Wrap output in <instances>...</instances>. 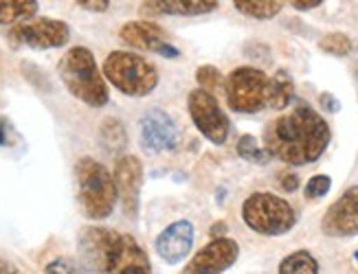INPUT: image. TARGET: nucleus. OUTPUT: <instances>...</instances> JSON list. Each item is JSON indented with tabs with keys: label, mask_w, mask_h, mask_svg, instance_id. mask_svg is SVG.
Returning a JSON list of instances; mask_svg holds the SVG:
<instances>
[{
	"label": "nucleus",
	"mask_w": 358,
	"mask_h": 274,
	"mask_svg": "<svg viewBox=\"0 0 358 274\" xmlns=\"http://www.w3.org/2000/svg\"><path fill=\"white\" fill-rule=\"evenodd\" d=\"M332 141V130L317 110L297 103L290 112L279 114L264 130V149L271 158L290 167L317 162Z\"/></svg>",
	"instance_id": "1"
},
{
	"label": "nucleus",
	"mask_w": 358,
	"mask_h": 274,
	"mask_svg": "<svg viewBox=\"0 0 358 274\" xmlns=\"http://www.w3.org/2000/svg\"><path fill=\"white\" fill-rule=\"evenodd\" d=\"M57 75L69 93L88 108H103L110 101V90L90 49H69L57 62Z\"/></svg>",
	"instance_id": "2"
},
{
	"label": "nucleus",
	"mask_w": 358,
	"mask_h": 274,
	"mask_svg": "<svg viewBox=\"0 0 358 274\" xmlns=\"http://www.w3.org/2000/svg\"><path fill=\"white\" fill-rule=\"evenodd\" d=\"M75 185H77V202L84 218L92 222L108 220L115 213L119 193L115 185V176L108 167L92 156H82L75 165Z\"/></svg>",
	"instance_id": "3"
},
{
	"label": "nucleus",
	"mask_w": 358,
	"mask_h": 274,
	"mask_svg": "<svg viewBox=\"0 0 358 274\" xmlns=\"http://www.w3.org/2000/svg\"><path fill=\"white\" fill-rule=\"evenodd\" d=\"M101 73L121 95L141 99L159 86V70L148 57L132 51H113L103 59Z\"/></svg>",
	"instance_id": "4"
},
{
	"label": "nucleus",
	"mask_w": 358,
	"mask_h": 274,
	"mask_svg": "<svg viewBox=\"0 0 358 274\" xmlns=\"http://www.w3.org/2000/svg\"><path fill=\"white\" fill-rule=\"evenodd\" d=\"M242 220L253 233L264 237H279L290 233L297 224V211L286 197L271 191L251 193L242 204Z\"/></svg>",
	"instance_id": "5"
},
{
	"label": "nucleus",
	"mask_w": 358,
	"mask_h": 274,
	"mask_svg": "<svg viewBox=\"0 0 358 274\" xmlns=\"http://www.w3.org/2000/svg\"><path fill=\"white\" fill-rule=\"evenodd\" d=\"M266 73L255 66H238L227 75L224 95L233 112L257 114L266 108Z\"/></svg>",
	"instance_id": "6"
},
{
	"label": "nucleus",
	"mask_w": 358,
	"mask_h": 274,
	"mask_svg": "<svg viewBox=\"0 0 358 274\" xmlns=\"http://www.w3.org/2000/svg\"><path fill=\"white\" fill-rule=\"evenodd\" d=\"M187 110L194 121L198 132L213 145H224L231 132V121L222 105L217 103V97L205 93V90H192L187 97Z\"/></svg>",
	"instance_id": "7"
},
{
	"label": "nucleus",
	"mask_w": 358,
	"mask_h": 274,
	"mask_svg": "<svg viewBox=\"0 0 358 274\" xmlns=\"http://www.w3.org/2000/svg\"><path fill=\"white\" fill-rule=\"evenodd\" d=\"M71 40V29L57 18H34L9 29V42L13 47H29L36 51L59 49Z\"/></svg>",
	"instance_id": "8"
},
{
	"label": "nucleus",
	"mask_w": 358,
	"mask_h": 274,
	"mask_svg": "<svg viewBox=\"0 0 358 274\" xmlns=\"http://www.w3.org/2000/svg\"><path fill=\"white\" fill-rule=\"evenodd\" d=\"M119 40L126 42L130 49L145 51V53H159L163 57L176 59L180 51L169 42L167 31L152 20H130L119 29Z\"/></svg>",
	"instance_id": "9"
},
{
	"label": "nucleus",
	"mask_w": 358,
	"mask_h": 274,
	"mask_svg": "<svg viewBox=\"0 0 358 274\" xmlns=\"http://www.w3.org/2000/svg\"><path fill=\"white\" fill-rule=\"evenodd\" d=\"M106 274H152L150 257L132 235L115 231L106 257Z\"/></svg>",
	"instance_id": "10"
},
{
	"label": "nucleus",
	"mask_w": 358,
	"mask_h": 274,
	"mask_svg": "<svg viewBox=\"0 0 358 274\" xmlns=\"http://www.w3.org/2000/svg\"><path fill=\"white\" fill-rule=\"evenodd\" d=\"M240 257V246L236 239L220 237L211 239L207 246H202L189 264L182 268L180 274H224Z\"/></svg>",
	"instance_id": "11"
},
{
	"label": "nucleus",
	"mask_w": 358,
	"mask_h": 274,
	"mask_svg": "<svg viewBox=\"0 0 358 274\" xmlns=\"http://www.w3.org/2000/svg\"><path fill=\"white\" fill-rule=\"evenodd\" d=\"M115 185L119 193V202L123 213L134 220L138 215V204H141V189H143V162L132 154L119 156L115 162Z\"/></svg>",
	"instance_id": "12"
},
{
	"label": "nucleus",
	"mask_w": 358,
	"mask_h": 274,
	"mask_svg": "<svg viewBox=\"0 0 358 274\" xmlns=\"http://www.w3.org/2000/svg\"><path fill=\"white\" fill-rule=\"evenodd\" d=\"M321 231L328 237H356L358 235V187H350L328 206L321 220Z\"/></svg>",
	"instance_id": "13"
},
{
	"label": "nucleus",
	"mask_w": 358,
	"mask_h": 274,
	"mask_svg": "<svg viewBox=\"0 0 358 274\" xmlns=\"http://www.w3.org/2000/svg\"><path fill=\"white\" fill-rule=\"evenodd\" d=\"M138 128H141V147L150 154H159V151L172 149L176 145L178 130L172 116L161 108L148 110L138 121Z\"/></svg>",
	"instance_id": "14"
},
{
	"label": "nucleus",
	"mask_w": 358,
	"mask_h": 274,
	"mask_svg": "<svg viewBox=\"0 0 358 274\" xmlns=\"http://www.w3.org/2000/svg\"><path fill=\"white\" fill-rule=\"evenodd\" d=\"M115 231L103 226H86L77 237V250H80V264L84 270L106 274V257L110 248Z\"/></svg>",
	"instance_id": "15"
},
{
	"label": "nucleus",
	"mask_w": 358,
	"mask_h": 274,
	"mask_svg": "<svg viewBox=\"0 0 358 274\" xmlns=\"http://www.w3.org/2000/svg\"><path fill=\"white\" fill-rule=\"evenodd\" d=\"M194 235L196 233H194L192 222H187V220L174 222L157 237V241H154V250H157V254L163 259L165 264L176 266L192 252Z\"/></svg>",
	"instance_id": "16"
},
{
	"label": "nucleus",
	"mask_w": 358,
	"mask_h": 274,
	"mask_svg": "<svg viewBox=\"0 0 358 274\" xmlns=\"http://www.w3.org/2000/svg\"><path fill=\"white\" fill-rule=\"evenodd\" d=\"M217 0H152L141 5L143 16H207L217 9Z\"/></svg>",
	"instance_id": "17"
},
{
	"label": "nucleus",
	"mask_w": 358,
	"mask_h": 274,
	"mask_svg": "<svg viewBox=\"0 0 358 274\" xmlns=\"http://www.w3.org/2000/svg\"><path fill=\"white\" fill-rule=\"evenodd\" d=\"M294 97V82L288 70H277L273 77H268L266 90V108L271 110H286Z\"/></svg>",
	"instance_id": "18"
},
{
	"label": "nucleus",
	"mask_w": 358,
	"mask_h": 274,
	"mask_svg": "<svg viewBox=\"0 0 358 274\" xmlns=\"http://www.w3.org/2000/svg\"><path fill=\"white\" fill-rule=\"evenodd\" d=\"M40 11V3L36 0H0V24H20L34 20Z\"/></svg>",
	"instance_id": "19"
},
{
	"label": "nucleus",
	"mask_w": 358,
	"mask_h": 274,
	"mask_svg": "<svg viewBox=\"0 0 358 274\" xmlns=\"http://www.w3.org/2000/svg\"><path fill=\"white\" fill-rule=\"evenodd\" d=\"M99 139H101V145L110 151V154H117V151L126 149V145H128L126 125H123L119 119L108 116L99 125Z\"/></svg>",
	"instance_id": "20"
},
{
	"label": "nucleus",
	"mask_w": 358,
	"mask_h": 274,
	"mask_svg": "<svg viewBox=\"0 0 358 274\" xmlns=\"http://www.w3.org/2000/svg\"><path fill=\"white\" fill-rule=\"evenodd\" d=\"M233 5L240 13L253 20H271L284 9V3H279V0H236Z\"/></svg>",
	"instance_id": "21"
},
{
	"label": "nucleus",
	"mask_w": 358,
	"mask_h": 274,
	"mask_svg": "<svg viewBox=\"0 0 358 274\" xmlns=\"http://www.w3.org/2000/svg\"><path fill=\"white\" fill-rule=\"evenodd\" d=\"M277 274H319V261L308 250H294L282 259Z\"/></svg>",
	"instance_id": "22"
},
{
	"label": "nucleus",
	"mask_w": 358,
	"mask_h": 274,
	"mask_svg": "<svg viewBox=\"0 0 358 274\" xmlns=\"http://www.w3.org/2000/svg\"><path fill=\"white\" fill-rule=\"evenodd\" d=\"M196 82H198V88L205 90L209 95H220L224 93V84H227V77H222V73L217 70L215 66L211 64H205V66H198L196 70Z\"/></svg>",
	"instance_id": "23"
},
{
	"label": "nucleus",
	"mask_w": 358,
	"mask_h": 274,
	"mask_svg": "<svg viewBox=\"0 0 358 274\" xmlns=\"http://www.w3.org/2000/svg\"><path fill=\"white\" fill-rule=\"evenodd\" d=\"M319 49L328 55H334V57H345L354 51V42L348 33L332 31L319 40Z\"/></svg>",
	"instance_id": "24"
},
{
	"label": "nucleus",
	"mask_w": 358,
	"mask_h": 274,
	"mask_svg": "<svg viewBox=\"0 0 358 274\" xmlns=\"http://www.w3.org/2000/svg\"><path fill=\"white\" fill-rule=\"evenodd\" d=\"M238 154L246 162H255V165H266L271 160L268 151L264 149V145H259L257 139H255V136H251V134L240 136V141H238Z\"/></svg>",
	"instance_id": "25"
},
{
	"label": "nucleus",
	"mask_w": 358,
	"mask_h": 274,
	"mask_svg": "<svg viewBox=\"0 0 358 274\" xmlns=\"http://www.w3.org/2000/svg\"><path fill=\"white\" fill-rule=\"evenodd\" d=\"M44 274H86V270L69 257H57L44 266Z\"/></svg>",
	"instance_id": "26"
},
{
	"label": "nucleus",
	"mask_w": 358,
	"mask_h": 274,
	"mask_svg": "<svg viewBox=\"0 0 358 274\" xmlns=\"http://www.w3.org/2000/svg\"><path fill=\"white\" fill-rule=\"evenodd\" d=\"M332 187V178L325 176V174H317L308 180V185L303 189V195L308 197V200H319V197H323L325 193L330 191Z\"/></svg>",
	"instance_id": "27"
},
{
	"label": "nucleus",
	"mask_w": 358,
	"mask_h": 274,
	"mask_svg": "<svg viewBox=\"0 0 358 274\" xmlns=\"http://www.w3.org/2000/svg\"><path fill=\"white\" fill-rule=\"evenodd\" d=\"M84 11H92V13H103L110 9V0H77L75 3Z\"/></svg>",
	"instance_id": "28"
},
{
	"label": "nucleus",
	"mask_w": 358,
	"mask_h": 274,
	"mask_svg": "<svg viewBox=\"0 0 358 274\" xmlns=\"http://www.w3.org/2000/svg\"><path fill=\"white\" fill-rule=\"evenodd\" d=\"M279 187H282L284 191H288V193L297 191V189H299V176H297V174H292V172L279 174Z\"/></svg>",
	"instance_id": "29"
},
{
	"label": "nucleus",
	"mask_w": 358,
	"mask_h": 274,
	"mask_svg": "<svg viewBox=\"0 0 358 274\" xmlns=\"http://www.w3.org/2000/svg\"><path fill=\"white\" fill-rule=\"evenodd\" d=\"M319 103H321V108L323 110H328V112H338L341 110V103L334 99V95H330V93H323L321 97H319Z\"/></svg>",
	"instance_id": "30"
},
{
	"label": "nucleus",
	"mask_w": 358,
	"mask_h": 274,
	"mask_svg": "<svg viewBox=\"0 0 358 274\" xmlns=\"http://www.w3.org/2000/svg\"><path fill=\"white\" fill-rule=\"evenodd\" d=\"M292 9L297 11H310V9H317L323 5V0H292Z\"/></svg>",
	"instance_id": "31"
},
{
	"label": "nucleus",
	"mask_w": 358,
	"mask_h": 274,
	"mask_svg": "<svg viewBox=\"0 0 358 274\" xmlns=\"http://www.w3.org/2000/svg\"><path fill=\"white\" fill-rule=\"evenodd\" d=\"M224 233H227V224H224V222H215V224L209 228L211 239H220V237H224Z\"/></svg>",
	"instance_id": "32"
},
{
	"label": "nucleus",
	"mask_w": 358,
	"mask_h": 274,
	"mask_svg": "<svg viewBox=\"0 0 358 274\" xmlns=\"http://www.w3.org/2000/svg\"><path fill=\"white\" fill-rule=\"evenodd\" d=\"M0 274H22V272L15 268L11 261H7V259L0 257Z\"/></svg>",
	"instance_id": "33"
},
{
	"label": "nucleus",
	"mask_w": 358,
	"mask_h": 274,
	"mask_svg": "<svg viewBox=\"0 0 358 274\" xmlns=\"http://www.w3.org/2000/svg\"><path fill=\"white\" fill-rule=\"evenodd\" d=\"M356 77H358V68H356Z\"/></svg>",
	"instance_id": "34"
}]
</instances>
